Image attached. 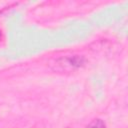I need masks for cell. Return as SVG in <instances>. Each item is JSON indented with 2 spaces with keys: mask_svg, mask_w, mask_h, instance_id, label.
<instances>
[{
  "mask_svg": "<svg viewBox=\"0 0 128 128\" xmlns=\"http://www.w3.org/2000/svg\"><path fill=\"white\" fill-rule=\"evenodd\" d=\"M0 37H1V31H0Z\"/></svg>",
  "mask_w": 128,
  "mask_h": 128,
  "instance_id": "3",
  "label": "cell"
},
{
  "mask_svg": "<svg viewBox=\"0 0 128 128\" xmlns=\"http://www.w3.org/2000/svg\"><path fill=\"white\" fill-rule=\"evenodd\" d=\"M85 63V59L82 56L79 55H72V56H64L57 58L52 67L56 71H73L81 66H83Z\"/></svg>",
  "mask_w": 128,
  "mask_h": 128,
  "instance_id": "1",
  "label": "cell"
},
{
  "mask_svg": "<svg viewBox=\"0 0 128 128\" xmlns=\"http://www.w3.org/2000/svg\"><path fill=\"white\" fill-rule=\"evenodd\" d=\"M86 128H105V123L101 119H94L86 126Z\"/></svg>",
  "mask_w": 128,
  "mask_h": 128,
  "instance_id": "2",
  "label": "cell"
}]
</instances>
